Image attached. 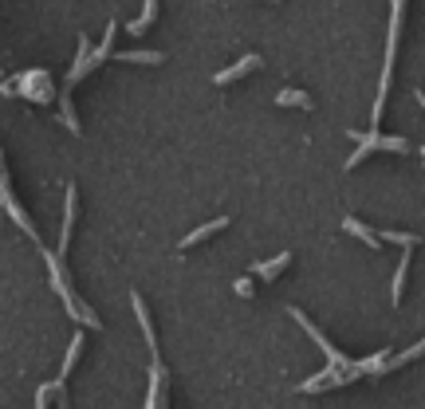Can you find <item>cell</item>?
Wrapping results in <instances>:
<instances>
[{
  "mask_svg": "<svg viewBox=\"0 0 425 409\" xmlns=\"http://www.w3.org/2000/svg\"><path fill=\"white\" fill-rule=\"evenodd\" d=\"M382 240H394V244H402V248H414V244H417L414 232H394V229H386V232H382Z\"/></svg>",
  "mask_w": 425,
  "mask_h": 409,
  "instance_id": "obj_14",
  "label": "cell"
},
{
  "mask_svg": "<svg viewBox=\"0 0 425 409\" xmlns=\"http://www.w3.org/2000/svg\"><path fill=\"white\" fill-rule=\"evenodd\" d=\"M130 303H134V311H138V327H142V334H146V347H150V354L158 358V339H154V323H150V311H146V303H142V295H130Z\"/></svg>",
  "mask_w": 425,
  "mask_h": 409,
  "instance_id": "obj_5",
  "label": "cell"
},
{
  "mask_svg": "<svg viewBox=\"0 0 425 409\" xmlns=\"http://www.w3.org/2000/svg\"><path fill=\"white\" fill-rule=\"evenodd\" d=\"M221 229H229V217H217V221H209V224H201V229H193V232H189V236L185 240H181V252H185V248H193V244H201V240L205 236H212V232H221Z\"/></svg>",
  "mask_w": 425,
  "mask_h": 409,
  "instance_id": "obj_6",
  "label": "cell"
},
{
  "mask_svg": "<svg viewBox=\"0 0 425 409\" xmlns=\"http://www.w3.org/2000/svg\"><path fill=\"white\" fill-rule=\"evenodd\" d=\"M409 252H414V248H406V252H402V260H398V272H394V288H390V299H394V303H402V291H406V272H409Z\"/></svg>",
  "mask_w": 425,
  "mask_h": 409,
  "instance_id": "obj_9",
  "label": "cell"
},
{
  "mask_svg": "<svg viewBox=\"0 0 425 409\" xmlns=\"http://www.w3.org/2000/svg\"><path fill=\"white\" fill-rule=\"evenodd\" d=\"M288 264H291V252H280L276 260H268V264H256L252 276H260V280H276V276H280Z\"/></svg>",
  "mask_w": 425,
  "mask_h": 409,
  "instance_id": "obj_7",
  "label": "cell"
},
{
  "mask_svg": "<svg viewBox=\"0 0 425 409\" xmlns=\"http://www.w3.org/2000/svg\"><path fill=\"white\" fill-rule=\"evenodd\" d=\"M276 107H303V111H311V99L303 91H296V87H288V91L276 94Z\"/></svg>",
  "mask_w": 425,
  "mask_h": 409,
  "instance_id": "obj_12",
  "label": "cell"
},
{
  "mask_svg": "<svg viewBox=\"0 0 425 409\" xmlns=\"http://www.w3.org/2000/svg\"><path fill=\"white\" fill-rule=\"evenodd\" d=\"M343 229H347L350 236L366 240V244H370V248H378V244H382V232H370V229H366L362 221H355V217H347V221H343Z\"/></svg>",
  "mask_w": 425,
  "mask_h": 409,
  "instance_id": "obj_8",
  "label": "cell"
},
{
  "mask_svg": "<svg viewBox=\"0 0 425 409\" xmlns=\"http://www.w3.org/2000/svg\"><path fill=\"white\" fill-rule=\"evenodd\" d=\"M256 67H260V55H240V63H232L229 71H217V75H212V83L225 87V83H232V79L248 75V71H256Z\"/></svg>",
  "mask_w": 425,
  "mask_h": 409,
  "instance_id": "obj_4",
  "label": "cell"
},
{
  "mask_svg": "<svg viewBox=\"0 0 425 409\" xmlns=\"http://www.w3.org/2000/svg\"><path fill=\"white\" fill-rule=\"evenodd\" d=\"M358 138V142H362V146H358V153H355V158H350V170H355V165L358 162H362V158H366V153H370V150H409V142H406V138H378V134H370V138H362V134H355Z\"/></svg>",
  "mask_w": 425,
  "mask_h": 409,
  "instance_id": "obj_2",
  "label": "cell"
},
{
  "mask_svg": "<svg viewBox=\"0 0 425 409\" xmlns=\"http://www.w3.org/2000/svg\"><path fill=\"white\" fill-rule=\"evenodd\" d=\"M20 94L32 102H51V94H55L51 75L48 71H24V75H20Z\"/></svg>",
  "mask_w": 425,
  "mask_h": 409,
  "instance_id": "obj_1",
  "label": "cell"
},
{
  "mask_svg": "<svg viewBox=\"0 0 425 409\" xmlns=\"http://www.w3.org/2000/svg\"><path fill=\"white\" fill-rule=\"evenodd\" d=\"M268 4H280V0H268Z\"/></svg>",
  "mask_w": 425,
  "mask_h": 409,
  "instance_id": "obj_16",
  "label": "cell"
},
{
  "mask_svg": "<svg viewBox=\"0 0 425 409\" xmlns=\"http://www.w3.org/2000/svg\"><path fill=\"white\" fill-rule=\"evenodd\" d=\"M0 201H4V209H9V217H12V221H16V224H20V229H24V232H28V236H40V232H36V224L28 221V213H24V209H20V204H16V197H12V189H9V178H4V189H0Z\"/></svg>",
  "mask_w": 425,
  "mask_h": 409,
  "instance_id": "obj_3",
  "label": "cell"
},
{
  "mask_svg": "<svg viewBox=\"0 0 425 409\" xmlns=\"http://www.w3.org/2000/svg\"><path fill=\"white\" fill-rule=\"evenodd\" d=\"M154 20H158V0H146V9H142V16H138V20H134V24H130V28H127V32H130V36H142V32H146V28H150V24H154Z\"/></svg>",
  "mask_w": 425,
  "mask_h": 409,
  "instance_id": "obj_11",
  "label": "cell"
},
{
  "mask_svg": "<svg viewBox=\"0 0 425 409\" xmlns=\"http://www.w3.org/2000/svg\"><path fill=\"white\" fill-rule=\"evenodd\" d=\"M119 60H130V63H150V67H158V63H166L162 51H127V55H119Z\"/></svg>",
  "mask_w": 425,
  "mask_h": 409,
  "instance_id": "obj_13",
  "label": "cell"
},
{
  "mask_svg": "<svg viewBox=\"0 0 425 409\" xmlns=\"http://www.w3.org/2000/svg\"><path fill=\"white\" fill-rule=\"evenodd\" d=\"M79 350H83V334H75V339H71V350H68V358H63V370H60V378H55V390H63V382H68L71 366H75Z\"/></svg>",
  "mask_w": 425,
  "mask_h": 409,
  "instance_id": "obj_10",
  "label": "cell"
},
{
  "mask_svg": "<svg viewBox=\"0 0 425 409\" xmlns=\"http://www.w3.org/2000/svg\"><path fill=\"white\" fill-rule=\"evenodd\" d=\"M232 291H237V295H244V299H252V295H256V283L248 280V276H240V280L232 283Z\"/></svg>",
  "mask_w": 425,
  "mask_h": 409,
  "instance_id": "obj_15",
  "label": "cell"
}]
</instances>
